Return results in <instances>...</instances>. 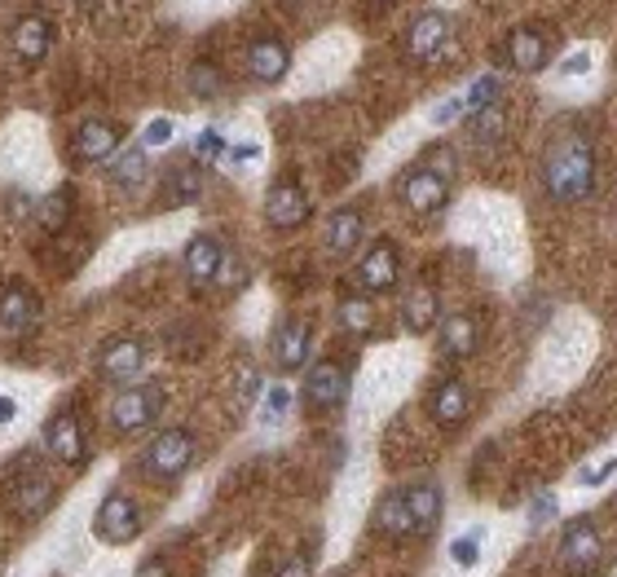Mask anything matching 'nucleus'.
<instances>
[{"mask_svg":"<svg viewBox=\"0 0 617 577\" xmlns=\"http://www.w3.org/2000/svg\"><path fill=\"white\" fill-rule=\"evenodd\" d=\"M543 190L556 203H578L596 190V146L583 128H560L543 150Z\"/></svg>","mask_w":617,"mask_h":577,"instance_id":"nucleus-1","label":"nucleus"},{"mask_svg":"<svg viewBox=\"0 0 617 577\" xmlns=\"http://www.w3.org/2000/svg\"><path fill=\"white\" fill-rule=\"evenodd\" d=\"M195 455L199 441L190 437V428H168L141 450V476H150L155 485H172L195 467Z\"/></svg>","mask_w":617,"mask_h":577,"instance_id":"nucleus-2","label":"nucleus"},{"mask_svg":"<svg viewBox=\"0 0 617 577\" xmlns=\"http://www.w3.org/2000/svg\"><path fill=\"white\" fill-rule=\"evenodd\" d=\"M397 199L410 212H419V217H437L450 203V181L419 159V163H410V168L397 172Z\"/></svg>","mask_w":617,"mask_h":577,"instance_id":"nucleus-3","label":"nucleus"},{"mask_svg":"<svg viewBox=\"0 0 617 577\" xmlns=\"http://www.w3.org/2000/svg\"><path fill=\"white\" fill-rule=\"evenodd\" d=\"M455 40V22L446 9H424L406 27V58L410 62H437Z\"/></svg>","mask_w":617,"mask_h":577,"instance_id":"nucleus-4","label":"nucleus"},{"mask_svg":"<svg viewBox=\"0 0 617 577\" xmlns=\"http://www.w3.org/2000/svg\"><path fill=\"white\" fill-rule=\"evenodd\" d=\"M159 406H163V388L159 384H128L111 401V428L116 432H141V428H150L159 419Z\"/></svg>","mask_w":617,"mask_h":577,"instance_id":"nucleus-5","label":"nucleus"},{"mask_svg":"<svg viewBox=\"0 0 617 577\" xmlns=\"http://www.w3.org/2000/svg\"><path fill=\"white\" fill-rule=\"evenodd\" d=\"M93 534H98L107 547H123V543H132V538L141 534V507L132 503V494H123V489H111V494H107V503H102L98 516H93Z\"/></svg>","mask_w":617,"mask_h":577,"instance_id":"nucleus-6","label":"nucleus"},{"mask_svg":"<svg viewBox=\"0 0 617 577\" xmlns=\"http://www.w3.org/2000/svg\"><path fill=\"white\" fill-rule=\"evenodd\" d=\"M600 551H605V543H600V529L591 525V516H578V520H569L565 525V538H560V551H556V560H560V569H569V574H591L596 565H600Z\"/></svg>","mask_w":617,"mask_h":577,"instance_id":"nucleus-7","label":"nucleus"},{"mask_svg":"<svg viewBox=\"0 0 617 577\" xmlns=\"http://www.w3.org/2000/svg\"><path fill=\"white\" fill-rule=\"evenodd\" d=\"M93 366H98V375H102L107 384L128 388V384H137V375L146 370V345L132 340V336H116V340H107V345L98 348Z\"/></svg>","mask_w":617,"mask_h":577,"instance_id":"nucleus-8","label":"nucleus"},{"mask_svg":"<svg viewBox=\"0 0 617 577\" xmlns=\"http://www.w3.org/2000/svg\"><path fill=\"white\" fill-rule=\"evenodd\" d=\"M226 260H230V251H226V242H221L217 233H199V238H190V242H186V256H181L186 278H190V287H195V291L217 287V282H221Z\"/></svg>","mask_w":617,"mask_h":577,"instance_id":"nucleus-9","label":"nucleus"},{"mask_svg":"<svg viewBox=\"0 0 617 577\" xmlns=\"http://www.w3.org/2000/svg\"><path fill=\"white\" fill-rule=\"evenodd\" d=\"M349 388H354V379H349V370H345L340 361H318V366H309V375H305V401H309L314 410H336V406H345V401H349Z\"/></svg>","mask_w":617,"mask_h":577,"instance_id":"nucleus-10","label":"nucleus"},{"mask_svg":"<svg viewBox=\"0 0 617 577\" xmlns=\"http://www.w3.org/2000/svg\"><path fill=\"white\" fill-rule=\"evenodd\" d=\"M53 503H58V485L49 476H40V471H22L9 485V511L18 520H40V516L53 511Z\"/></svg>","mask_w":617,"mask_h":577,"instance_id":"nucleus-11","label":"nucleus"},{"mask_svg":"<svg viewBox=\"0 0 617 577\" xmlns=\"http://www.w3.org/2000/svg\"><path fill=\"white\" fill-rule=\"evenodd\" d=\"M265 221H269L273 230H300V226L309 221V195H305L291 177L273 181L269 195H265Z\"/></svg>","mask_w":617,"mask_h":577,"instance_id":"nucleus-12","label":"nucleus"},{"mask_svg":"<svg viewBox=\"0 0 617 577\" xmlns=\"http://www.w3.org/2000/svg\"><path fill=\"white\" fill-rule=\"evenodd\" d=\"M243 67L256 84H278L291 71V44L282 36H260V40L247 44Z\"/></svg>","mask_w":617,"mask_h":577,"instance_id":"nucleus-13","label":"nucleus"},{"mask_svg":"<svg viewBox=\"0 0 617 577\" xmlns=\"http://www.w3.org/2000/svg\"><path fill=\"white\" fill-rule=\"evenodd\" d=\"M44 450L62 467H84L89 462V446H84V432H80V419L76 410H62L44 424Z\"/></svg>","mask_w":617,"mask_h":577,"instance_id":"nucleus-14","label":"nucleus"},{"mask_svg":"<svg viewBox=\"0 0 617 577\" xmlns=\"http://www.w3.org/2000/svg\"><path fill=\"white\" fill-rule=\"evenodd\" d=\"M36 322H40V296L31 287H22V282H9L0 291V336L4 340H18Z\"/></svg>","mask_w":617,"mask_h":577,"instance_id":"nucleus-15","label":"nucleus"},{"mask_svg":"<svg viewBox=\"0 0 617 577\" xmlns=\"http://www.w3.org/2000/svg\"><path fill=\"white\" fill-rule=\"evenodd\" d=\"M358 282L367 291H392L401 282V251L388 238H375L367 247V256L358 260Z\"/></svg>","mask_w":617,"mask_h":577,"instance_id":"nucleus-16","label":"nucleus"},{"mask_svg":"<svg viewBox=\"0 0 617 577\" xmlns=\"http://www.w3.org/2000/svg\"><path fill=\"white\" fill-rule=\"evenodd\" d=\"M120 141H123L120 123H111V119H89V123L76 128L71 150H76L80 163H111L116 150H120Z\"/></svg>","mask_w":617,"mask_h":577,"instance_id":"nucleus-17","label":"nucleus"},{"mask_svg":"<svg viewBox=\"0 0 617 577\" xmlns=\"http://www.w3.org/2000/svg\"><path fill=\"white\" fill-rule=\"evenodd\" d=\"M9 44L22 62H44L49 49H53V22L44 13H22L13 27H9Z\"/></svg>","mask_w":617,"mask_h":577,"instance_id":"nucleus-18","label":"nucleus"},{"mask_svg":"<svg viewBox=\"0 0 617 577\" xmlns=\"http://www.w3.org/2000/svg\"><path fill=\"white\" fill-rule=\"evenodd\" d=\"M507 62H511L520 76H538V71H547V62H551V40H547L538 27H516V31L507 36Z\"/></svg>","mask_w":617,"mask_h":577,"instance_id":"nucleus-19","label":"nucleus"},{"mask_svg":"<svg viewBox=\"0 0 617 577\" xmlns=\"http://www.w3.org/2000/svg\"><path fill=\"white\" fill-rule=\"evenodd\" d=\"M428 406H432V419H437L441 428H464V424L472 419V388H468L464 379H441V384L432 388Z\"/></svg>","mask_w":617,"mask_h":577,"instance_id":"nucleus-20","label":"nucleus"},{"mask_svg":"<svg viewBox=\"0 0 617 577\" xmlns=\"http://www.w3.org/2000/svg\"><path fill=\"white\" fill-rule=\"evenodd\" d=\"M309 348H314V331H309V322H300V318H287V322H278L273 327V361H278V370H300L305 361H309Z\"/></svg>","mask_w":617,"mask_h":577,"instance_id":"nucleus-21","label":"nucleus"},{"mask_svg":"<svg viewBox=\"0 0 617 577\" xmlns=\"http://www.w3.org/2000/svg\"><path fill=\"white\" fill-rule=\"evenodd\" d=\"M397 318H401V327H406L410 336L432 331V327L441 322V300H437V291H432V287H410V291L401 296Z\"/></svg>","mask_w":617,"mask_h":577,"instance_id":"nucleus-22","label":"nucleus"},{"mask_svg":"<svg viewBox=\"0 0 617 577\" xmlns=\"http://www.w3.org/2000/svg\"><path fill=\"white\" fill-rule=\"evenodd\" d=\"M375 529L384 534V538H419V529H415V516H410V503H406V489H392V494H384L379 498V507H375Z\"/></svg>","mask_w":617,"mask_h":577,"instance_id":"nucleus-23","label":"nucleus"},{"mask_svg":"<svg viewBox=\"0 0 617 577\" xmlns=\"http://www.w3.org/2000/svg\"><path fill=\"white\" fill-rule=\"evenodd\" d=\"M76 217V186H58L36 203V226L44 233H67Z\"/></svg>","mask_w":617,"mask_h":577,"instance_id":"nucleus-24","label":"nucleus"},{"mask_svg":"<svg viewBox=\"0 0 617 577\" xmlns=\"http://www.w3.org/2000/svg\"><path fill=\"white\" fill-rule=\"evenodd\" d=\"M163 186H168L163 203H168V208H181V203L203 199V190H208V172H203V163H177V168L168 172Z\"/></svg>","mask_w":617,"mask_h":577,"instance_id":"nucleus-25","label":"nucleus"},{"mask_svg":"<svg viewBox=\"0 0 617 577\" xmlns=\"http://www.w3.org/2000/svg\"><path fill=\"white\" fill-rule=\"evenodd\" d=\"M406 503H410V516H415L419 538L432 534L437 520H441V489L432 480H415V485H406Z\"/></svg>","mask_w":617,"mask_h":577,"instance_id":"nucleus-26","label":"nucleus"},{"mask_svg":"<svg viewBox=\"0 0 617 577\" xmlns=\"http://www.w3.org/2000/svg\"><path fill=\"white\" fill-rule=\"evenodd\" d=\"M362 230H367V221H362V212L358 208H345V212H336L331 221H327V251L331 256H354L358 251V242H362Z\"/></svg>","mask_w":617,"mask_h":577,"instance_id":"nucleus-27","label":"nucleus"},{"mask_svg":"<svg viewBox=\"0 0 617 577\" xmlns=\"http://www.w3.org/2000/svg\"><path fill=\"white\" fill-rule=\"evenodd\" d=\"M502 132H507V116H502V107H498V102L468 116V141H472L481 155H486V150H498Z\"/></svg>","mask_w":617,"mask_h":577,"instance_id":"nucleus-28","label":"nucleus"},{"mask_svg":"<svg viewBox=\"0 0 617 577\" xmlns=\"http://www.w3.org/2000/svg\"><path fill=\"white\" fill-rule=\"evenodd\" d=\"M107 172H111V181L123 186V190H132V186H141L146 177H150V150L146 146H132V150H116V159L107 163Z\"/></svg>","mask_w":617,"mask_h":577,"instance_id":"nucleus-29","label":"nucleus"},{"mask_svg":"<svg viewBox=\"0 0 617 577\" xmlns=\"http://www.w3.org/2000/svg\"><path fill=\"white\" fill-rule=\"evenodd\" d=\"M437 327H441V348H446L450 357H472V352H477V322H472L468 314H450V318H441Z\"/></svg>","mask_w":617,"mask_h":577,"instance_id":"nucleus-30","label":"nucleus"},{"mask_svg":"<svg viewBox=\"0 0 617 577\" xmlns=\"http://www.w3.org/2000/svg\"><path fill=\"white\" fill-rule=\"evenodd\" d=\"M340 327L354 331V336H367L370 327H375V309H370L367 296H345V305H340Z\"/></svg>","mask_w":617,"mask_h":577,"instance_id":"nucleus-31","label":"nucleus"},{"mask_svg":"<svg viewBox=\"0 0 617 577\" xmlns=\"http://www.w3.org/2000/svg\"><path fill=\"white\" fill-rule=\"evenodd\" d=\"M190 93L203 98V102H212V98L226 93V76L212 62H199V67H190Z\"/></svg>","mask_w":617,"mask_h":577,"instance_id":"nucleus-32","label":"nucleus"},{"mask_svg":"<svg viewBox=\"0 0 617 577\" xmlns=\"http://www.w3.org/2000/svg\"><path fill=\"white\" fill-rule=\"evenodd\" d=\"M230 146H226V137H221V128H203L199 137H195V163H217L221 155H226Z\"/></svg>","mask_w":617,"mask_h":577,"instance_id":"nucleus-33","label":"nucleus"},{"mask_svg":"<svg viewBox=\"0 0 617 577\" xmlns=\"http://www.w3.org/2000/svg\"><path fill=\"white\" fill-rule=\"evenodd\" d=\"M481 543H486V534H481V529H472V534L455 538V543H450V560H455L459 569H472V565L481 560Z\"/></svg>","mask_w":617,"mask_h":577,"instance_id":"nucleus-34","label":"nucleus"},{"mask_svg":"<svg viewBox=\"0 0 617 577\" xmlns=\"http://www.w3.org/2000/svg\"><path fill=\"white\" fill-rule=\"evenodd\" d=\"M464 102H468V116L481 111V107H494V102H498V80H494V76H481V80L464 93Z\"/></svg>","mask_w":617,"mask_h":577,"instance_id":"nucleus-35","label":"nucleus"},{"mask_svg":"<svg viewBox=\"0 0 617 577\" xmlns=\"http://www.w3.org/2000/svg\"><path fill=\"white\" fill-rule=\"evenodd\" d=\"M424 163L437 168L446 181H455V155H450V146H428V150H424Z\"/></svg>","mask_w":617,"mask_h":577,"instance_id":"nucleus-36","label":"nucleus"},{"mask_svg":"<svg viewBox=\"0 0 617 577\" xmlns=\"http://www.w3.org/2000/svg\"><path fill=\"white\" fill-rule=\"evenodd\" d=\"M287 388H273V392H265V406H260V424H278L282 415H287Z\"/></svg>","mask_w":617,"mask_h":577,"instance_id":"nucleus-37","label":"nucleus"},{"mask_svg":"<svg viewBox=\"0 0 617 577\" xmlns=\"http://www.w3.org/2000/svg\"><path fill=\"white\" fill-rule=\"evenodd\" d=\"M556 511H560V507H556V498H551V494H538V498H534V507H529V525L538 529V525L556 520Z\"/></svg>","mask_w":617,"mask_h":577,"instance_id":"nucleus-38","label":"nucleus"},{"mask_svg":"<svg viewBox=\"0 0 617 577\" xmlns=\"http://www.w3.org/2000/svg\"><path fill=\"white\" fill-rule=\"evenodd\" d=\"M172 141V123L168 119H150L146 123V146H168Z\"/></svg>","mask_w":617,"mask_h":577,"instance_id":"nucleus-39","label":"nucleus"},{"mask_svg":"<svg viewBox=\"0 0 617 577\" xmlns=\"http://www.w3.org/2000/svg\"><path fill=\"white\" fill-rule=\"evenodd\" d=\"M309 569H314V565H309V556H305V551H296V556H291V560H287V565H282L273 577H309Z\"/></svg>","mask_w":617,"mask_h":577,"instance_id":"nucleus-40","label":"nucleus"},{"mask_svg":"<svg viewBox=\"0 0 617 577\" xmlns=\"http://www.w3.org/2000/svg\"><path fill=\"white\" fill-rule=\"evenodd\" d=\"M614 471H617V459H609V462H600V467H591V471H578V480H583V485H605Z\"/></svg>","mask_w":617,"mask_h":577,"instance_id":"nucleus-41","label":"nucleus"},{"mask_svg":"<svg viewBox=\"0 0 617 577\" xmlns=\"http://www.w3.org/2000/svg\"><path fill=\"white\" fill-rule=\"evenodd\" d=\"M560 71H565V76H583V71H591V53H574V58H565Z\"/></svg>","mask_w":617,"mask_h":577,"instance_id":"nucleus-42","label":"nucleus"},{"mask_svg":"<svg viewBox=\"0 0 617 577\" xmlns=\"http://www.w3.org/2000/svg\"><path fill=\"white\" fill-rule=\"evenodd\" d=\"M230 159H235V163H256V159H260V146H251V141L230 146Z\"/></svg>","mask_w":617,"mask_h":577,"instance_id":"nucleus-43","label":"nucleus"},{"mask_svg":"<svg viewBox=\"0 0 617 577\" xmlns=\"http://www.w3.org/2000/svg\"><path fill=\"white\" fill-rule=\"evenodd\" d=\"M132 577H168V565H163L159 556H150V560H141V569Z\"/></svg>","mask_w":617,"mask_h":577,"instance_id":"nucleus-44","label":"nucleus"},{"mask_svg":"<svg viewBox=\"0 0 617 577\" xmlns=\"http://www.w3.org/2000/svg\"><path fill=\"white\" fill-rule=\"evenodd\" d=\"M13 419V401L9 397H0V424H9Z\"/></svg>","mask_w":617,"mask_h":577,"instance_id":"nucleus-45","label":"nucleus"},{"mask_svg":"<svg viewBox=\"0 0 617 577\" xmlns=\"http://www.w3.org/2000/svg\"><path fill=\"white\" fill-rule=\"evenodd\" d=\"M375 4H392V0H375Z\"/></svg>","mask_w":617,"mask_h":577,"instance_id":"nucleus-46","label":"nucleus"},{"mask_svg":"<svg viewBox=\"0 0 617 577\" xmlns=\"http://www.w3.org/2000/svg\"><path fill=\"white\" fill-rule=\"evenodd\" d=\"M287 4H300V0H287Z\"/></svg>","mask_w":617,"mask_h":577,"instance_id":"nucleus-47","label":"nucleus"}]
</instances>
